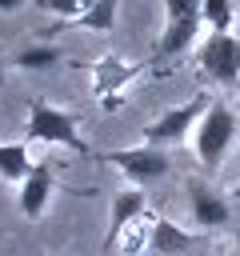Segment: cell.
Masks as SVG:
<instances>
[{"mask_svg":"<svg viewBox=\"0 0 240 256\" xmlns=\"http://www.w3.org/2000/svg\"><path fill=\"white\" fill-rule=\"evenodd\" d=\"M208 108H212V96L196 92L192 100H184V104H176V108L160 112L156 120H148V124H144V144H148V148H164V144L184 140V136L204 120V112H208Z\"/></svg>","mask_w":240,"mask_h":256,"instance_id":"3","label":"cell"},{"mask_svg":"<svg viewBox=\"0 0 240 256\" xmlns=\"http://www.w3.org/2000/svg\"><path fill=\"white\" fill-rule=\"evenodd\" d=\"M204 24L216 32V36H232V24H236V8L228 0H204Z\"/></svg>","mask_w":240,"mask_h":256,"instance_id":"13","label":"cell"},{"mask_svg":"<svg viewBox=\"0 0 240 256\" xmlns=\"http://www.w3.org/2000/svg\"><path fill=\"white\" fill-rule=\"evenodd\" d=\"M20 8V0H0V12H16Z\"/></svg>","mask_w":240,"mask_h":256,"instance_id":"15","label":"cell"},{"mask_svg":"<svg viewBox=\"0 0 240 256\" xmlns=\"http://www.w3.org/2000/svg\"><path fill=\"white\" fill-rule=\"evenodd\" d=\"M104 160H108V164H116V168H120L128 180H136V184L160 180V176H168V168H172L168 152H164V148H148V144H140V148H116V152H104Z\"/></svg>","mask_w":240,"mask_h":256,"instance_id":"5","label":"cell"},{"mask_svg":"<svg viewBox=\"0 0 240 256\" xmlns=\"http://www.w3.org/2000/svg\"><path fill=\"white\" fill-rule=\"evenodd\" d=\"M148 244H152L160 256H188V252L196 248V240H192L184 228H176L172 220H164V216L152 220V228H148Z\"/></svg>","mask_w":240,"mask_h":256,"instance_id":"10","label":"cell"},{"mask_svg":"<svg viewBox=\"0 0 240 256\" xmlns=\"http://www.w3.org/2000/svg\"><path fill=\"white\" fill-rule=\"evenodd\" d=\"M188 208H192L196 228H220V224H228V216H232L228 200L216 196V192H212L208 184H200V180H188Z\"/></svg>","mask_w":240,"mask_h":256,"instance_id":"7","label":"cell"},{"mask_svg":"<svg viewBox=\"0 0 240 256\" xmlns=\"http://www.w3.org/2000/svg\"><path fill=\"white\" fill-rule=\"evenodd\" d=\"M48 196H52V168H48V160H40V164L32 168V176L20 184L16 204H20V212H24L28 220H40L44 208H48Z\"/></svg>","mask_w":240,"mask_h":256,"instance_id":"9","label":"cell"},{"mask_svg":"<svg viewBox=\"0 0 240 256\" xmlns=\"http://www.w3.org/2000/svg\"><path fill=\"white\" fill-rule=\"evenodd\" d=\"M60 60H64V52L56 44H32V48L16 52V68H52Z\"/></svg>","mask_w":240,"mask_h":256,"instance_id":"14","label":"cell"},{"mask_svg":"<svg viewBox=\"0 0 240 256\" xmlns=\"http://www.w3.org/2000/svg\"><path fill=\"white\" fill-rule=\"evenodd\" d=\"M28 140H44V144H64L80 156H88V144L80 136V120L76 112H64L48 100H32V112H28Z\"/></svg>","mask_w":240,"mask_h":256,"instance_id":"1","label":"cell"},{"mask_svg":"<svg viewBox=\"0 0 240 256\" xmlns=\"http://www.w3.org/2000/svg\"><path fill=\"white\" fill-rule=\"evenodd\" d=\"M32 160H28V144L20 140V144H0V180H16V184H24L28 176H32Z\"/></svg>","mask_w":240,"mask_h":256,"instance_id":"12","label":"cell"},{"mask_svg":"<svg viewBox=\"0 0 240 256\" xmlns=\"http://www.w3.org/2000/svg\"><path fill=\"white\" fill-rule=\"evenodd\" d=\"M112 24H116V0H88V8H84L76 20H68V24H52V28H48V36H56V32H64V28L108 32Z\"/></svg>","mask_w":240,"mask_h":256,"instance_id":"11","label":"cell"},{"mask_svg":"<svg viewBox=\"0 0 240 256\" xmlns=\"http://www.w3.org/2000/svg\"><path fill=\"white\" fill-rule=\"evenodd\" d=\"M200 68L220 80V84H236L240 80V36H208L200 44Z\"/></svg>","mask_w":240,"mask_h":256,"instance_id":"6","label":"cell"},{"mask_svg":"<svg viewBox=\"0 0 240 256\" xmlns=\"http://www.w3.org/2000/svg\"><path fill=\"white\" fill-rule=\"evenodd\" d=\"M232 196H240V184H236V192H232Z\"/></svg>","mask_w":240,"mask_h":256,"instance_id":"17","label":"cell"},{"mask_svg":"<svg viewBox=\"0 0 240 256\" xmlns=\"http://www.w3.org/2000/svg\"><path fill=\"white\" fill-rule=\"evenodd\" d=\"M0 84H4V52H0Z\"/></svg>","mask_w":240,"mask_h":256,"instance_id":"16","label":"cell"},{"mask_svg":"<svg viewBox=\"0 0 240 256\" xmlns=\"http://www.w3.org/2000/svg\"><path fill=\"white\" fill-rule=\"evenodd\" d=\"M204 28V8L200 4H184V0H168L164 4V32L156 40V56L160 60H172V56H184L196 36Z\"/></svg>","mask_w":240,"mask_h":256,"instance_id":"2","label":"cell"},{"mask_svg":"<svg viewBox=\"0 0 240 256\" xmlns=\"http://www.w3.org/2000/svg\"><path fill=\"white\" fill-rule=\"evenodd\" d=\"M144 212V192L140 188H120L116 196H112V212H108V236H104V244L108 248H116L120 244V236L132 228V220Z\"/></svg>","mask_w":240,"mask_h":256,"instance_id":"8","label":"cell"},{"mask_svg":"<svg viewBox=\"0 0 240 256\" xmlns=\"http://www.w3.org/2000/svg\"><path fill=\"white\" fill-rule=\"evenodd\" d=\"M232 140H236V112L224 100H212V108L196 124V156H200V164L204 168H220V160L228 156Z\"/></svg>","mask_w":240,"mask_h":256,"instance_id":"4","label":"cell"}]
</instances>
